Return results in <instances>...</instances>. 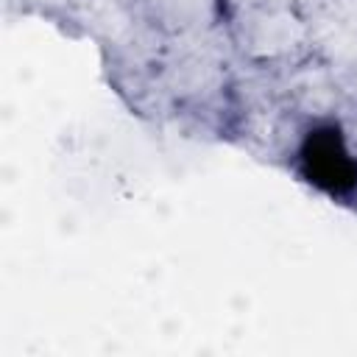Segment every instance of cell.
I'll use <instances>...</instances> for the list:
<instances>
[{
	"mask_svg": "<svg viewBox=\"0 0 357 357\" xmlns=\"http://www.w3.org/2000/svg\"><path fill=\"white\" fill-rule=\"evenodd\" d=\"M298 173L315 190L332 198H349L357 192V156L349 151L337 126H318L307 131L298 145Z\"/></svg>",
	"mask_w": 357,
	"mask_h": 357,
	"instance_id": "obj_1",
	"label": "cell"
}]
</instances>
